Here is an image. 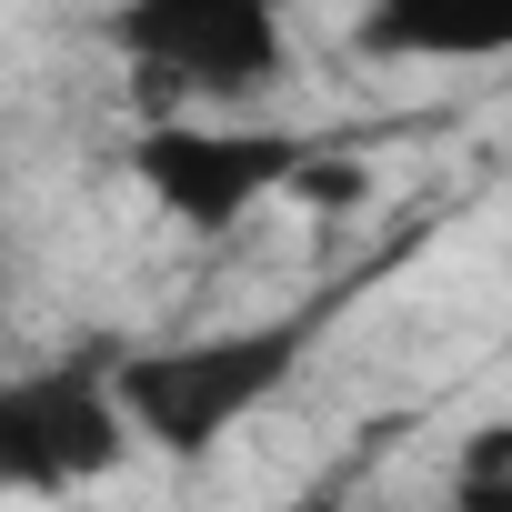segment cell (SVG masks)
<instances>
[{"label": "cell", "mask_w": 512, "mask_h": 512, "mask_svg": "<svg viewBox=\"0 0 512 512\" xmlns=\"http://www.w3.org/2000/svg\"><path fill=\"white\" fill-rule=\"evenodd\" d=\"M302 352H312V322L272 312V322H221V332H181L161 352H131V362H111V382H121V412H131L141 452L191 462V452L231 442L262 412L302 372Z\"/></svg>", "instance_id": "1"}, {"label": "cell", "mask_w": 512, "mask_h": 512, "mask_svg": "<svg viewBox=\"0 0 512 512\" xmlns=\"http://www.w3.org/2000/svg\"><path fill=\"white\" fill-rule=\"evenodd\" d=\"M332 171V151L312 131H251V121H151L131 131V181L161 221L221 241V231H251L262 211L302 201L312 181Z\"/></svg>", "instance_id": "2"}, {"label": "cell", "mask_w": 512, "mask_h": 512, "mask_svg": "<svg viewBox=\"0 0 512 512\" xmlns=\"http://www.w3.org/2000/svg\"><path fill=\"white\" fill-rule=\"evenodd\" d=\"M141 462L111 362H31L0 372V502H71Z\"/></svg>", "instance_id": "3"}, {"label": "cell", "mask_w": 512, "mask_h": 512, "mask_svg": "<svg viewBox=\"0 0 512 512\" xmlns=\"http://www.w3.org/2000/svg\"><path fill=\"white\" fill-rule=\"evenodd\" d=\"M111 41L171 101L241 111V101L282 91V71H292V0H121Z\"/></svg>", "instance_id": "4"}, {"label": "cell", "mask_w": 512, "mask_h": 512, "mask_svg": "<svg viewBox=\"0 0 512 512\" xmlns=\"http://www.w3.org/2000/svg\"><path fill=\"white\" fill-rule=\"evenodd\" d=\"M382 61H512V0H362Z\"/></svg>", "instance_id": "5"}, {"label": "cell", "mask_w": 512, "mask_h": 512, "mask_svg": "<svg viewBox=\"0 0 512 512\" xmlns=\"http://www.w3.org/2000/svg\"><path fill=\"white\" fill-rule=\"evenodd\" d=\"M452 512H512V472H452Z\"/></svg>", "instance_id": "6"}, {"label": "cell", "mask_w": 512, "mask_h": 512, "mask_svg": "<svg viewBox=\"0 0 512 512\" xmlns=\"http://www.w3.org/2000/svg\"><path fill=\"white\" fill-rule=\"evenodd\" d=\"M262 512H342V492H282V502H262Z\"/></svg>", "instance_id": "7"}, {"label": "cell", "mask_w": 512, "mask_h": 512, "mask_svg": "<svg viewBox=\"0 0 512 512\" xmlns=\"http://www.w3.org/2000/svg\"><path fill=\"white\" fill-rule=\"evenodd\" d=\"M0 332H11V262H0Z\"/></svg>", "instance_id": "8"}]
</instances>
